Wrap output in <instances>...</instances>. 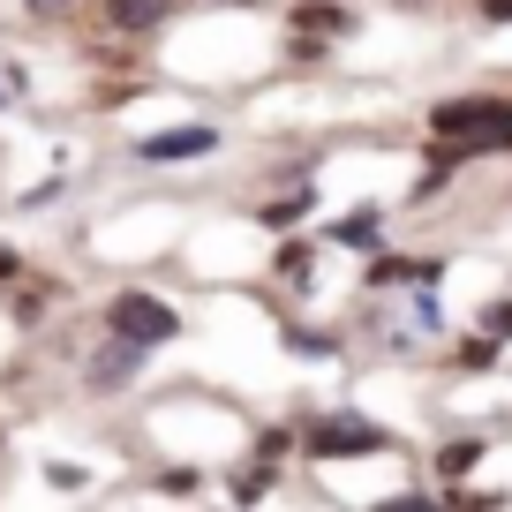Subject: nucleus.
<instances>
[{
	"label": "nucleus",
	"mask_w": 512,
	"mask_h": 512,
	"mask_svg": "<svg viewBox=\"0 0 512 512\" xmlns=\"http://www.w3.org/2000/svg\"><path fill=\"white\" fill-rule=\"evenodd\" d=\"M430 128L445 136V144H505V128H512V106L505 98H452V106L430 113Z\"/></svg>",
	"instance_id": "obj_1"
},
{
	"label": "nucleus",
	"mask_w": 512,
	"mask_h": 512,
	"mask_svg": "<svg viewBox=\"0 0 512 512\" xmlns=\"http://www.w3.org/2000/svg\"><path fill=\"white\" fill-rule=\"evenodd\" d=\"M106 332L128 339V347H166V339L181 332V317L159 302V294H136V287H128V294H113V302H106Z\"/></svg>",
	"instance_id": "obj_2"
},
{
	"label": "nucleus",
	"mask_w": 512,
	"mask_h": 512,
	"mask_svg": "<svg viewBox=\"0 0 512 512\" xmlns=\"http://www.w3.org/2000/svg\"><path fill=\"white\" fill-rule=\"evenodd\" d=\"M309 452H317V460H347V452H384V430H369V422H324V430L309 437Z\"/></svg>",
	"instance_id": "obj_3"
},
{
	"label": "nucleus",
	"mask_w": 512,
	"mask_h": 512,
	"mask_svg": "<svg viewBox=\"0 0 512 512\" xmlns=\"http://www.w3.org/2000/svg\"><path fill=\"white\" fill-rule=\"evenodd\" d=\"M211 144H219L211 128H166V136H151V144H144V159L151 166H159V159H204Z\"/></svg>",
	"instance_id": "obj_4"
},
{
	"label": "nucleus",
	"mask_w": 512,
	"mask_h": 512,
	"mask_svg": "<svg viewBox=\"0 0 512 512\" xmlns=\"http://www.w3.org/2000/svg\"><path fill=\"white\" fill-rule=\"evenodd\" d=\"M166 16H174V0H106L113 31H159Z\"/></svg>",
	"instance_id": "obj_5"
},
{
	"label": "nucleus",
	"mask_w": 512,
	"mask_h": 512,
	"mask_svg": "<svg viewBox=\"0 0 512 512\" xmlns=\"http://www.w3.org/2000/svg\"><path fill=\"white\" fill-rule=\"evenodd\" d=\"M136 362H144V347L113 339L106 354H91V384H128V377H136Z\"/></svg>",
	"instance_id": "obj_6"
},
{
	"label": "nucleus",
	"mask_w": 512,
	"mask_h": 512,
	"mask_svg": "<svg viewBox=\"0 0 512 512\" xmlns=\"http://www.w3.org/2000/svg\"><path fill=\"white\" fill-rule=\"evenodd\" d=\"M332 241H347V249H369V241H377V211H347V219L332 226Z\"/></svg>",
	"instance_id": "obj_7"
},
{
	"label": "nucleus",
	"mask_w": 512,
	"mask_h": 512,
	"mask_svg": "<svg viewBox=\"0 0 512 512\" xmlns=\"http://www.w3.org/2000/svg\"><path fill=\"white\" fill-rule=\"evenodd\" d=\"M294 31H309V38H332V31H347V16H339V8H294Z\"/></svg>",
	"instance_id": "obj_8"
},
{
	"label": "nucleus",
	"mask_w": 512,
	"mask_h": 512,
	"mask_svg": "<svg viewBox=\"0 0 512 512\" xmlns=\"http://www.w3.org/2000/svg\"><path fill=\"white\" fill-rule=\"evenodd\" d=\"M475 460H482V445H475V437H467V445H445V452H437V467H445V475H467Z\"/></svg>",
	"instance_id": "obj_9"
},
{
	"label": "nucleus",
	"mask_w": 512,
	"mask_h": 512,
	"mask_svg": "<svg viewBox=\"0 0 512 512\" xmlns=\"http://www.w3.org/2000/svg\"><path fill=\"white\" fill-rule=\"evenodd\" d=\"M482 16H497V23H512V0H482Z\"/></svg>",
	"instance_id": "obj_10"
},
{
	"label": "nucleus",
	"mask_w": 512,
	"mask_h": 512,
	"mask_svg": "<svg viewBox=\"0 0 512 512\" xmlns=\"http://www.w3.org/2000/svg\"><path fill=\"white\" fill-rule=\"evenodd\" d=\"M0 279H16V256H8V249H0Z\"/></svg>",
	"instance_id": "obj_11"
}]
</instances>
